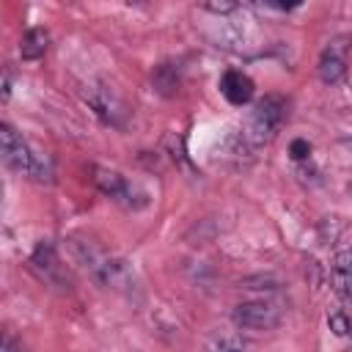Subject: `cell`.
<instances>
[{"instance_id":"cell-12","label":"cell","mask_w":352,"mask_h":352,"mask_svg":"<svg viewBox=\"0 0 352 352\" xmlns=\"http://www.w3.org/2000/svg\"><path fill=\"white\" fill-rule=\"evenodd\" d=\"M151 82L154 88L162 94V96H173L182 85V74H179V66L176 63H160L154 72H151Z\"/></svg>"},{"instance_id":"cell-2","label":"cell","mask_w":352,"mask_h":352,"mask_svg":"<svg viewBox=\"0 0 352 352\" xmlns=\"http://www.w3.org/2000/svg\"><path fill=\"white\" fill-rule=\"evenodd\" d=\"M72 250H74L77 261L88 270V275H91L96 283L110 286V289H124V286H129V272H126L124 261L107 256L96 242L74 236V239H72Z\"/></svg>"},{"instance_id":"cell-3","label":"cell","mask_w":352,"mask_h":352,"mask_svg":"<svg viewBox=\"0 0 352 352\" xmlns=\"http://www.w3.org/2000/svg\"><path fill=\"white\" fill-rule=\"evenodd\" d=\"M283 118H286V99L278 96V94H267L250 110V118H248V126H245V138L250 143H256V146L267 143L283 126Z\"/></svg>"},{"instance_id":"cell-19","label":"cell","mask_w":352,"mask_h":352,"mask_svg":"<svg viewBox=\"0 0 352 352\" xmlns=\"http://www.w3.org/2000/svg\"><path fill=\"white\" fill-rule=\"evenodd\" d=\"M126 3H129V6H146L148 0H126Z\"/></svg>"},{"instance_id":"cell-7","label":"cell","mask_w":352,"mask_h":352,"mask_svg":"<svg viewBox=\"0 0 352 352\" xmlns=\"http://www.w3.org/2000/svg\"><path fill=\"white\" fill-rule=\"evenodd\" d=\"M82 96H85V102L91 104V110H94L107 126L121 129V126L126 124V110H124V104H121V102L116 99V94L107 91L104 85H94V88H88Z\"/></svg>"},{"instance_id":"cell-1","label":"cell","mask_w":352,"mask_h":352,"mask_svg":"<svg viewBox=\"0 0 352 352\" xmlns=\"http://www.w3.org/2000/svg\"><path fill=\"white\" fill-rule=\"evenodd\" d=\"M0 146H3V160L11 170H16L33 182H50L52 179L50 160L41 157L38 151H33L30 143L11 124H0Z\"/></svg>"},{"instance_id":"cell-5","label":"cell","mask_w":352,"mask_h":352,"mask_svg":"<svg viewBox=\"0 0 352 352\" xmlns=\"http://www.w3.org/2000/svg\"><path fill=\"white\" fill-rule=\"evenodd\" d=\"M30 267L47 283H52L55 289H60V292H69L72 289V278H69V272H66V267H63V261H60V256H58V250H55L52 242H38L36 245V250L30 256Z\"/></svg>"},{"instance_id":"cell-14","label":"cell","mask_w":352,"mask_h":352,"mask_svg":"<svg viewBox=\"0 0 352 352\" xmlns=\"http://www.w3.org/2000/svg\"><path fill=\"white\" fill-rule=\"evenodd\" d=\"M327 324H330V330H333L336 336H349V333H352V316H349L346 311L330 314V316H327Z\"/></svg>"},{"instance_id":"cell-18","label":"cell","mask_w":352,"mask_h":352,"mask_svg":"<svg viewBox=\"0 0 352 352\" xmlns=\"http://www.w3.org/2000/svg\"><path fill=\"white\" fill-rule=\"evenodd\" d=\"M300 3H302V0H278V6H280L283 11H294Z\"/></svg>"},{"instance_id":"cell-9","label":"cell","mask_w":352,"mask_h":352,"mask_svg":"<svg viewBox=\"0 0 352 352\" xmlns=\"http://www.w3.org/2000/svg\"><path fill=\"white\" fill-rule=\"evenodd\" d=\"M330 283L338 297H352V250H338L330 264Z\"/></svg>"},{"instance_id":"cell-4","label":"cell","mask_w":352,"mask_h":352,"mask_svg":"<svg viewBox=\"0 0 352 352\" xmlns=\"http://www.w3.org/2000/svg\"><path fill=\"white\" fill-rule=\"evenodd\" d=\"M280 319H283V311L270 300H248V302L234 305V311H231V322L236 327L256 330V333L275 330L280 324Z\"/></svg>"},{"instance_id":"cell-8","label":"cell","mask_w":352,"mask_h":352,"mask_svg":"<svg viewBox=\"0 0 352 352\" xmlns=\"http://www.w3.org/2000/svg\"><path fill=\"white\" fill-rule=\"evenodd\" d=\"M253 91H256L253 80H250L245 72H239V69H228V72L220 77V94H223L231 104H236V107L248 104V102L253 99Z\"/></svg>"},{"instance_id":"cell-16","label":"cell","mask_w":352,"mask_h":352,"mask_svg":"<svg viewBox=\"0 0 352 352\" xmlns=\"http://www.w3.org/2000/svg\"><path fill=\"white\" fill-rule=\"evenodd\" d=\"M289 151H292V160H294V162H302V160H308V157H311V146H308V140H302V138L292 140Z\"/></svg>"},{"instance_id":"cell-10","label":"cell","mask_w":352,"mask_h":352,"mask_svg":"<svg viewBox=\"0 0 352 352\" xmlns=\"http://www.w3.org/2000/svg\"><path fill=\"white\" fill-rule=\"evenodd\" d=\"M319 77H322V82H327V85H333V82H338L344 74H346V58H344V52L336 47V44H330V47H324V52L319 55Z\"/></svg>"},{"instance_id":"cell-11","label":"cell","mask_w":352,"mask_h":352,"mask_svg":"<svg viewBox=\"0 0 352 352\" xmlns=\"http://www.w3.org/2000/svg\"><path fill=\"white\" fill-rule=\"evenodd\" d=\"M47 47H50V33L44 28H30V30H25V36L19 41V55H22V60H38V58H44Z\"/></svg>"},{"instance_id":"cell-13","label":"cell","mask_w":352,"mask_h":352,"mask_svg":"<svg viewBox=\"0 0 352 352\" xmlns=\"http://www.w3.org/2000/svg\"><path fill=\"white\" fill-rule=\"evenodd\" d=\"M248 338L242 336H214L206 341V349H245Z\"/></svg>"},{"instance_id":"cell-6","label":"cell","mask_w":352,"mask_h":352,"mask_svg":"<svg viewBox=\"0 0 352 352\" xmlns=\"http://www.w3.org/2000/svg\"><path fill=\"white\" fill-rule=\"evenodd\" d=\"M91 182H94L107 198L118 201V204L126 206V209H138V206H143L140 201H135V187H132L118 170H113V168L94 165V168H91Z\"/></svg>"},{"instance_id":"cell-17","label":"cell","mask_w":352,"mask_h":352,"mask_svg":"<svg viewBox=\"0 0 352 352\" xmlns=\"http://www.w3.org/2000/svg\"><path fill=\"white\" fill-rule=\"evenodd\" d=\"M11 96V72L6 69L3 72V99H8Z\"/></svg>"},{"instance_id":"cell-15","label":"cell","mask_w":352,"mask_h":352,"mask_svg":"<svg viewBox=\"0 0 352 352\" xmlns=\"http://www.w3.org/2000/svg\"><path fill=\"white\" fill-rule=\"evenodd\" d=\"M201 6L206 11H214V14H231V11H236V0H201Z\"/></svg>"}]
</instances>
